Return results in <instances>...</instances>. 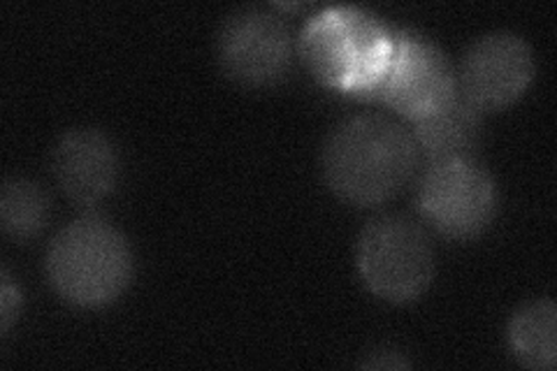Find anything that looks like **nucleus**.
Listing matches in <instances>:
<instances>
[{
	"instance_id": "f257e3e1",
	"label": "nucleus",
	"mask_w": 557,
	"mask_h": 371,
	"mask_svg": "<svg viewBox=\"0 0 557 371\" xmlns=\"http://www.w3.org/2000/svg\"><path fill=\"white\" fill-rule=\"evenodd\" d=\"M421 163L411 131L391 116L356 114L327 133L321 172L327 188L348 205L379 207L413 180Z\"/></svg>"
},
{
	"instance_id": "f03ea898",
	"label": "nucleus",
	"mask_w": 557,
	"mask_h": 371,
	"mask_svg": "<svg viewBox=\"0 0 557 371\" xmlns=\"http://www.w3.org/2000/svg\"><path fill=\"white\" fill-rule=\"evenodd\" d=\"M133 249L121 230L89 214L65 223L45 253L49 286L65 302L82 309L108 307L133 281Z\"/></svg>"
},
{
	"instance_id": "7ed1b4c3",
	"label": "nucleus",
	"mask_w": 557,
	"mask_h": 371,
	"mask_svg": "<svg viewBox=\"0 0 557 371\" xmlns=\"http://www.w3.org/2000/svg\"><path fill=\"white\" fill-rule=\"evenodd\" d=\"M298 51L309 73L344 94L370 96L393 57V30L358 8L325 10L305 26Z\"/></svg>"
},
{
	"instance_id": "20e7f679",
	"label": "nucleus",
	"mask_w": 557,
	"mask_h": 371,
	"mask_svg": "<svg viewBox=\"0 0 557 371\" xmlns=\"http://www.w3.org/2000/svg\"><path fill=\"white\" fill-rule=\"evenodd\" d=\"M362 284L393 305L421 297L434 279V246L425 227L403 214H381L364 223L356 244Z\"/></svg>"
},
{
	"instance_id": "39448f33",
	"label": "nucleus",
	"mask_w": 557,
	"mask_h": 371,
	"mask_svg": "<svg viewBox=\"0 0 557 371\" xmlns=\"http://www.w3.org/2000/svg\"><path fill=\"white\" fill-rule=\"evenodd\" d=\"M416 207L442 237L467 242L491 227L499 193L479 158H450L428 163L416 186Z\"/></svg>"
},
{
	"instance_id": "423d86ee",
	"label": "nucleus",
	"mask_w": 557,
	"mask_h": 371,
	"mask_svg": "<svg viewBox=\"0 0 557 371\" xmlns=\"http://www.w3.org/2000/svg\"><path fill=\"white\" fill-rule=\"evenodd\" d=\"M295 42L288 24L270 10L239 8L216 33L223 75L239 86L263 88L282 82L293 63Z\"/></svg>"
},
{
	"instance_id": "0eeeda50",
	"label": "nucleus",
	"mask_w": 557,
	"mask_h": 371,
	"mask_svg": "<svg viewBox=\"0 0 557 371\" xmlns=\"http://www.w3.org/2000/svg\"><path fill=\"white\" fill-rule=\"evenodd\" d=\"M456 94V67L444 51L421 33L395 30L391 63L370 98L416 121L440 110Z\"/></svg>"
},
{
	"instance_id": "6e6552de",
	"label": "nucleus",
	"mask_w": 557,
	"mask_h": 371,
	"mask_svg": "<svg viewBox=\"0 0 557 371\" xmlns=\"http://www.w3.org/2000/svg\"><path fill=\"white\" fill-rule=\"evenodd\" d=\"M534 51L513 30H491L479 35L462 51L456 67L458 94L479 112L509 108L534 79Z\"/></svg>"
},
{
	"instance_id": "1a4fd4ad",
	"label": "nucleus",
	"mask_w": 557,
	"mask_h": 371,
	"mask_svg": "<svg viewBox=\"0 0 557 371\" xmlns=\"http://www.w3.org/2000/svg\"><path fill=\"white\" fill-rule=\"evenodd\" d=\"M51 176L67 200L94 207L114 193L121 174V158L114 139L100 128H70L49 156Z\"/></svg>"
},
{
	"instance_id": "9d476101",
	"label": "nucleus",
	"mask_w": 557,
	"mask_h": 371,
	"mask_svg": "<svg viewBox=\"0 0 557 371\" xmlns=\"http://www.w3.org/2000/svg\"><path fill=\"white\" fill-rule=\"evenodd\" d=\"M418 156L428 163L450 158H479L483 143V112L460 94L421 119L411 121Z\"/></svg>"
},
{
	"instance_id": "9b49d317",
	"label": "nucleus",
	"mask_w": 557,
	"mask_h": 371,
	"mask_svg": "<svg viewBox=\"0 0 557 371\" xmlns=\"http://www.w3.org/2000/svg\"><path fill=\"white\" fill-rule=\"evenodd\" d=\"M509 346L518 362L530 369H555L557 360V307L553 299H530L509 321Z\"/></svg>"
},
{
	"instance_id": "f8f14e48",
	"label": "nucleus",
	"mask_w": 557,
	"mask_h": 371,
	"mask_svg": "<svg viewBox=\"0 0 557 371\" xmlns=\"http://www.w3.org/2000/svg\"><path fill=\"white\" fill-rule=\"evenodd\" d=\"M51 202L42 184L28 176H8L0 188V227L14 242L38 237L49 223Z\"/></svg>"
},
{
	"instance_id": "ddd939ff",
	"label": "nucleus",
	"mask_w": 557,
	"mask_h": 371,
	"mask_svg": "<svg viewBox=\"0 0 557 371\" xmlns=\"http://www.w3.org/2000/svg\"><path fill=\"white\" fill-rule=\"evenodd\" d=\"M22 311V290L14 284L8 268L0 270V332L8 334Z\"/></svg>"
},
{
	"instance_id": "4468645a",
	"label": "nucleus",
	"mask_w": 557,
	"mask_h": 371,
	"mask_svg": "<svg viewBox=\"0 0 557 371\" xmlns=\"http://www.w3.org/2000/svg\"><path fill=\"white\" fill-rule=\"evenodd\" d=\"M364 369H409L411 360L405 358V353L395 346H379L372 348L364 360L360 362Z\"/></svg>"
}]
</instances>
